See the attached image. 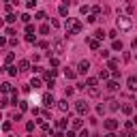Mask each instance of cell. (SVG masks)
I'll list each match as a JSON object with an SVG mask.
<instances>
[{
	"mask_svg": "<svg viewBox=\"0 0 137 137\" xmlns=\"http://www.w3.org/2000/svg\"><path fill=\"white\" fill-rule=\"evenodd\" d=\"M75 109H77V114H88V109H90V105H88V103H86V101H77V105H75Z\"/></svg>",
	"mask_w": 137,
	"mask_h": 137,
	"instance_id": "cell-3",
	"label": "cell"
},
{
	"mask_svg": "<svg viewBox=\"0 0 137 137\" xmlns=\"http://www.w3.org/2000/svg\"><path fill=\"white\" fill-rule=\"evenodd\" d=\"M30 86H34V88H41V79H39V77H34V79L30 81Z\"/></svg>",
	"mask_w": 137,
	"mask_h": 137,
	"instance_id": "cell-17",
	"label": "cell"
},
{
	"mask_svg": "<svg viewBox=\"0 0 137 137\" xmlns=\"http://www.w3.org/2000/svg\"><path fill=\"white\" fill-rule=\"evenodd\" d=\"M17 66H19V71H28V68H30V62H28V60H19V64H17Z\"/></svg>",
	"mask_w": 137,
	"mask_h": 137,
	"instance_id": "cell-13",
	"label": "cell"
},
{
	"mask_svg": "<svg viewBox=\"0 0 137 137\" xmlns=\"http://www.w3.org/2000/svg\"><path fill=\"white\" fill-rule=\"evenodd\" d=\"M19 109H22V111L28 109V103H26V101H19Z\"/></svg>",
	"mask_w": 137,
	"mask_h": 137,
	"instance_id": "cell-25",
	"label": "cell"
},
{
	"mask_svg": "<svg viewBox=\"0 0 137 137\" xmlns=\"http://www.w3.org/2000/svg\"><path fill=\"white\" fill-rule=\"evenodd\" d=\"M88 94L90 96H99V88L96 86H88Z\"/></svg>",
	"mask_w": 137,
	"mask_h": 137,
	"instance_id": "cell-16",
	"label": "cell"
},
{
	"mask_svg": "<svg viewBox=\"0 0 137 137\" xmlns=\"http://www.w3.org/2000/svg\"><path fill=\"white\" fill-rule=\"evenodd\" d=\"M133 47H135V49H137V39H133Z\"/></svg>",
	"mask_w": 137,
	"mask_h": 137,
	"instance_id": "cell-37",
	"label": "cell"
},
{
	"mask_svg": "<svg viewBox=\"0 0 137 137\" xmlns=\"http://www.w3.org/2000/svg\"><path fill=\"white\" fill-rule=\"evenodd\" d=\"M122 111L129 116V114H133V105H122Z\"/></svg>",
	"mask_w": 137,
	"mask_h": 137,
	"instance_id": "cell-18",
	"label": "cell"
},
{
	"mask_svg": "<svg viewBox=\"0 0 137 137\" xmlns=\"http://www.w3.org/2000/svg\"><path fill=\"white\" fill-rule=\"evenodd\" d=\"M105 88H107L109 92H116V90L120 88V86H118V81H107V86H105Z\"/></svg>",
	"mask_w": 137,
	"mask_h": 137,
	"instance_id": "cell-11",
	"label": "cell"
},
{
	"mask_svg": "<svg viewBox=\"0 0 137 137\" xmlns=\"http://www.w3.org/2000/svg\"><path fill=\"white\" fill-rule=\"evenodd\" d=\"M0 120H2V114H0Z\"/></svg>",
	"mask_w": 137,
	"mask_h": 137,
	"instance_id": "cell-39",
	"label": "cell"
},
{
	"mask_svg": "<svg viewBox=\"0 0 137 137\" xmlns=\"http://www.w3.org/2000/svg\"><path fill=\"white\" fill-rule=\"evenodd\" d=\"M28 9H32V7H37V0H28V4H26Z\"/></svg>",
	"mask_w": 137,
	"mask_h": 137,
	"instance_id": "cell-33",
	"label": "cell"
},
{
	"mask_svg": "<svg viewBox=\"0 0 137 137\" xmlns=\"http://www.w3.org/2000/svg\"><path fill=\"white\" fill-rule=\"evenodd\" d=\"M118 107H120V105H118V101H116V99H109V101H107V109H111V111H116Z\"/></svg>",
	"mask_w": 137,
	"mask_h": 137,
	"instance_id": "cell-9",
	"label": "cell"
},
{
	"mask_svg": "<svg viewBox=\"0 0 137 137\" xmlns=\"http://www.w3.org/2000/svg\"><path fill=\"white\" fill-rule=\"evenodd\" d=\"M15 19H17V17H15V15H13V13H9V15H7V22H9V24H13V22H15Z\"/></svg>",
	"mask_w": 137,
	"mask_h": 137,
	"instance_id": "cell-24",
	"label": "cell"
},
{
	"mask_svg": "<svg viewBox=\"0 0 137 137\" xmlns=\"http://www.w3.org/2000/svg\"><path fill=\"white\" fill-rule=\"evenodd\" d=\"M13 60H15V54L11 51V54H7V64H9V62H13Z\"/></svg>",
	"mask_w": 137,
	"mask_h": 137,
	"instance_id": "cell-26",
	"label": "cell"
},
{
	"mask_svg": "<svg viewBox=\"0 0 137 137\" xmlns=\"http://www.w3.org/2000/svg\"><path fill=\"white\" fill-rule=\"evenodd\" d=\"M41 131H45V133H47V131H49V124H47V122H41Z\"/></svg>",
	"mask_w": 137,
	"mask_h": 137,
	"instance_id": "cell-32",
	"label": "cell"
},
{
	"mask_svg": "<svg viewBox=\"0 0 137 137\" xmlns=\"http://www.w3.org/2000/svg\"><path fill=\"white\" fill-rule=\"evenodd\" d=\"M22 22H24V24H28V22H30V15H28V13H24V15H22Z\"/></svg>",
	"mask_w": 137,
	"mask_h": 137,
	"instance_id": "cell-29",
	"label": "cell"
},
{
	"mask_svg": "<svg viewBox=\"0 0 137 137\" xmlns=\"http://www.w3.org/2000/svg\"><path fill=\"white\" fill-rule=\"evenodd\" d=\"M133 124H137V116H135V118H133Z\"/></svg>",
	"mask_w": 137,
	"mask_h": 137,
	"instance_id": "cell-38",
	"label": "cell"
},
{
	"mask_svg": "<svg viewBox=\"0 0 137 137\" xmlns=\"http://www.w3.org/2000/svg\"><path fill=\"white\" fill-rule=\"evenodd\" d=\"M126 86H129V90H137V77L131 75V77L126 79Z\"/></svg>",
	"mask_w": 137,
	"mask_h": 137,
	"instance_id": "cell-6",
	"label": "cell"
},
{
	"mask_svg": "<svg viewBox=\"0 0 137 137\" xmlns=\"http://www.w3.org/2000/svg\"><path fill=\"white\" fill-rule=\"evenodd\" d=\"M75 75H77V73L73 71V68H64V77H66V79H73Z\"/></svg>",
	"mask_w": 137,
	"mask_h": 137,
	"instance_id": "cell-14",
	"label": "cell"
},
{
	"mask_svg": "<svg viewBox=\"0 0 137 137\" xmlns=\"http://www.w3.org/2000/svg\"><path fill=\"white\" fill-rule=\"evenodd\" d=\"M54 103H56V101H54V96H51V94H45V96H43V105H45V107H54Z\"/></svg>",
	"mask_w": 137,
	"mask_h": 137,
	"instance_id": "cell-7",
	"label": "cell"
},
{
	"mask_svg": "<svg viewBox=\"0 0 137 137\" xmlns=\"http://www.w3.org/2000/svg\"><path fill=\"white\" fill-rule=\"evenodd\" d=\"M88 22H90V24H94V22H96V13H92V15H88Z\"/></svg>",
	"mask_w": 137,
	"mask_h": 137,
	"instance_id": "cell-30",
	"label": "cell"
},
{
	"mask_svg": "<svg viewBox=\"0 0 137 137\" xmlns=\"http://www.w3.org/2000/svg\"><path fill=\"white\" fill-rule=\"evenodd\" d=\"M81 126H84V120H81V118H75V120H73V131H79Z\"/></svg>",
	"mask_w": 137,
	"mask_h": 137,
	"instance_id": "cell-12",
	"label": "cell"
},
{
	"mask_svg": "<svg viewBox=\"0 0 137 137\" xmlns=\"http://www.w3.org/2000/svg\"><path fill=\"white\" fill-rule=\"evenodd\" d=\"M66 120H68V118H62V120H58V129H64V126H66Z\"/></svg>",
	"mask_w": 137,
	"mask_h": 137,
	"instance_id": "cell-20",
	"label": "cell"
},
{
	"mask_svg": "<svg viewBox=\"0 0 137 137\" xmlns=\"http://www.w3.org/2000/svg\"><path fill=\"white\" fill-rule=\"evenodd\" d=\"M107 66H109V68H116V66H118V60H109Z\"/></svg>",
	"mask_w": 137,
	"mask_h": 137,
	"instance_id": "cell-28",
	"label": "cell"
},
{
	"mask_svg": "<svg viewBox=\"0 0 137 137\" xmlns=\"http://www.w3.org/2000/svg\"><path fill=\"white\" fill-rule=\"evenodd\" d=\"M88 68H90V62H88V60H81V62L77 64V73L84 75V73H88Z\"/></svg>",
	"mask_w": 137,
	"mask_h": 137,
	"instance_id": "cell-4",
	"label": "cell"
},
{
	"mask_svg": "<svg viewBox=\"0 0 137 137\" xmlns=\"http://www.w3.org/2000/svg\"><path fill=\"white\" fill-rule=\"evenodd\" d=\"M41 34H49V26H47V24L41 26Z\"/></svg>",
	"mask_w": 137,
	"mask_h": 137,
	"instance_id": "cell-21",
	"label": "cell"
},
{
	"mask_svg": "<svg viewBox=\"0 0 137 137\" xmlns=\"http://www.w3.org/2000/svg\"><path fill=\"white\" fill-rule=\"evenodd\" d=\"M58 109L60 111H68V103L66 101H58Z\"/></svg>",
	"mask_w": 137,
	"mask_h": 137,
	"instance_id": "cell-15",
	"label": "cell"
},
{
	"mask_svg": "<svg viewBox=\"0 0 137 137\" xmlns=\"http://www.w3.org/2000/svg\"><path fill=\"white\" fill-rule=\"evenodd\" d=\"M88 45H90V49H101L99 39H88Z\"/></svg>",
	"mask_w": 137,
	"mask_h": 137,
	"instance_id": "cell-10",
	"label": "cell"
},
{
	"mask_svg": "<svg viewBox=\"0 0 137 137\" xmlns=\"http://www.w3.org/2000/svg\"><path fill=\"white\" fill-rule=\"evenodd\" d=\"M34 17H37V19H39V22H41V19H45V17H47V15H45V13H43V11H39V13H37V15H34Z\"/></svg>",
	"mask_w": 137,
	"mask_h": 137,
	"instance_id": "cell-23",
	"label": "cell"
},
{
	"mask_svg": "<svg viewBox=\"0 0 137 137\" xmlns=\"http://www.w3.org/2000/svg\"><path fill=\"white\" fill-rule=\"evenodd\" d=\"M60 15H68V9H66V4H62V7H60Z\"/></svg>",
	"mask_w": 137,
	"mask_h": 137,
	"instance_id": "cell-27",
	"label": "cell"
},
{
	"mask_svg": "<svg viewBox=\"0 0 137 137\" xmlns=\"http://www.w3.org/2000/svg\"><path fill=\"white\" fill-rule=\"evenodd\" d=\"M114 49H122V43H120V41H114Z\"/></svg>",
	"mask_w": 137,
	"mask_h": 137,
	"instance_id": "cell-36",
	"label": "cell"
},
{
	"mask_svg": "<svg viewBox=\"0 0 137 137\" xmlns=\"http://www.w3.org/2000/svg\"><path fill=\"white\" fill-rule=\"evenodd\" d=\"M54 49H56V54L60 56V54H64V41H54Z\"/></svg>",
	"mask_w": 137,
	"mask_h": 137,
	"instance_id": "cell-5",
	"label": "cell"
},
{
	"mask_svg": "<svg viewBox=\"0 0 137 137\" xmlns=\"http://www.w3.org/2000/svg\"><path fill=\"white\" fill-rule=\"evenodd\" d=\"M81 13H84V15H88V13H90V7H86V4H84V7H81Z\"/></svg>",
	"mask_w": 137,
	"mask_h": 137,
	"instance_id": "cell-34",
	"label": "cell"
},
{
	"mask_svg": "<svg viewBox=\"0 0 137 137\" xmlns=\"http://www.w3.org/2000/svg\"><path fill=\"white\" fill-rule=\"evenodd\" d=\"M2 92H13V86L11 84H2Z\"/></svg>",
	"mask_w": 137,
	"mask_h": 137,
	"instance_id": "cell-19",
	"label": "cell"
},
{
	"mask_svg": "<svg viewBox=\"0 0 137 137\" xmlns=\"http://www.w3.org/2000/svg\"><path fill=\"white\" fill-rule=\"evenodd\" d=\"M116 126H118V122H116V120H114V118H109V120H105V129H107V131H114Z\"/></svg>",
	"mask_w": 137,
	"mask_h": 137,
	"instance_id": "cell-8",
	"label": "cell"
},
{
	"mask_svg": "<svg viewBox=\"0 0 137 137\" xmlns=\"http://www.w3.org/2000/svg\"><path fill=\"white\" fill-rule=\"evenodd\" d=\"M116 26H118V30L129 32V30L133 28V22H131V17H126V15H120L118 19H116Z\"/></svg>",
	"mask_w": 137,
	"mask_h": 137,
	"instance_id": "cell-2",
	"label": "cell"
},
{
	"mask_svg": "<svg viewBox=\"0 0 137 137\" xmlns=\"http://www.w3.org/2000/svg\"><path fill=\"white\" fill-rule=\"evenodd\" d=\"M86 86H96V79H94V77H90L88 81H86Z\"/></svg>",
	"mask_w": 137,
	"mask_h": 137,
	"instance_id": "cell-31",
	"label": "cell"
},
{
	"mask_svg": "<svg viewBox=\"0 0 137 137\" xmlns=\"http://www.w3.org/2000/svg\"><path fill=\"white\" fill-rule=\"evenodd\" d=\"M26 41H28V43H34V32H32V34H28V37H26Z\"/></svg>",
	"mask_w": 137,
	"mask_h": 137,
	"instance_id": "cell-35",
	"label": "cell"
},
{
	"mask_svg": "<svg viewBox=\"0 0 137 137\" xmlns=\"http://www.w3.org/2000/svg\"><path fill=\"white\" fill-rule=\"evenodd\" d=\"M94 34H96V39H99V41H101V39H103V37H105V30H96V32H94Z\"/></svg>",
	"mask_w": 137,
	"mask_h": 137,
	"instance_id": "cell-22",
	"label": "cell"
},
{
	"mask_svg": "<svg viewBox=\"0 0 137 137\" xmlns=\"http://www.w3.org/2000/svg\"><path fill=\"white\" fill-rule=\"evenodd\" d=\"M64 30H66V34H79L81 32V22L68 17V19L64 22Z\"/></svg>",
	"mask_w": 137,
	"mask_h": 137,
	"instance_id": "cell-1",
	"label": "cell"
}]
</instances>
